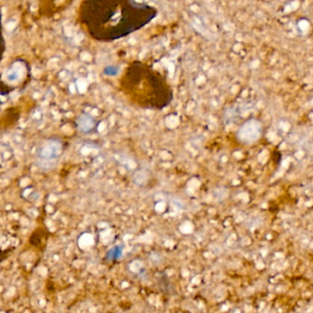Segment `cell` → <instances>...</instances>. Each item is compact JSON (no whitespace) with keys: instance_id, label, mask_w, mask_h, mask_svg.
Returning <instances> with one entry per match:
<instances>
[{"instance_id":"6da1fadb","label":"cell","mask_w":313,"mask_h":313,"mask_svg":"<svg viewBox=\"0 0 313 313\" xmlns=\"http://www.w3.org/2000/svg\"><path fill=\"white\" fill-rule=\"evenodd\" d=\"M63 152L61 141L55 139H51L44 141L37 151V156L41 161L52 162L59 158Z\"/></svg>"},{"instance_id":"3957f363","label":"cell","mask_w":313,"mask_h":313,"mask_svg":"<svg viewBox=\"0 0 313 313\" xmlns=\"http://www.w3.org/2000/svg\"><path fill=\"white\" fill-rule=\"evenodd\" d=\"M123 255V247L117 245V246H114L113 248L109 249L107 254H106V260H109V261H115L117 259L121 258Z\"/></svg>"},{"instance_id":"277c9868","label":"cell","mask_w":313,"mask_h":313,"mask_svg":"<svg viewBox=\"0 0 313 313\" xmlns=\"http://www.w3.org/2000/svg\"><path fill=\"white\" fill-rule=\"evenodd\" d=\"M118 69L117 67H114V66H108L107 68L105 69V74L106 75H109V76H116L118 73Z\"/></svg>"},{"instance_id":"7a4b0ae2","label":"cell","mask_w":313,"mask_h":313,"mask_svg":"<svg viewBox=\"0 0 313 313\" xmlns=\"http://www.w3.org/2000/svg\"><path fill=\"white\" fill-rule=\"evenodd\" d=\"M78 127L82 132H91L95 127V119L88 114H82L81 116L77 121Z\"/></svg>"}]
</instances>
